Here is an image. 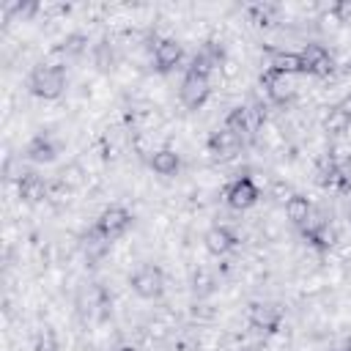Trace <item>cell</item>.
Masks as SVG:
<instances>
[{
	"instance_id": "8992f818",
	"label": "cell",
	"mask_w": 351,
	"mask_h": 351,
	"mask_svg": "<svg viewBox=\"0 0 351 351\" xmlns=\"http://www.w3.org/2000/svg\"><path fill=\"white\" fill-rule=\"evenodd\" d=\"M299 66L307 69V71H326V69H329V55L324 52V47L310 44V47L299 55Z\"/></svg>"
},
{
	"instance_id": "277c9868",
	"label": "cell",
	"mask_w": 351,
	"mask_h": 351,
	"mask_svg": "<svg viewBox=\"0 0 351 351\" xmlns=\"http://www.w3.org/2000/svg\"><path fill=\"white\" fill-rule=\"evenodd\" d=\"M129 225H132V217H129V211L115 206V208H107V211L101 214V219H99V233H101L107 241H112V239L123 236Z\"/></svg>"
},
{
	"instance_id": "52a82bcc",
	"label": "cell",
	"mask_w": 351,
	"mask_h": 351,
	"mask_svg": "<svg viewBox=\"0 0 351 351\" xmlns=\"http://www.w3.org/2000/svg\"><path fill=\"white\" fill-rule=\"evenodd\" d=\"M154 58H156V63H159V69H170V66H176L178 63V58H181V47H178V41H159L156 44V49H154Z\"/></svg>"
},
{
	"instance_id": "5b68a950",
	"label": "cell",
	"mask_w": 351,
	"mask_h": 351,
	"mask_svg": "<svg viewBox=\"0 0 351 351\" xmlns=\"http://www.w3.org/2000/svg\"><path fill=\"white\" fill-rule=\"evenodd\" d=\"M255 197H258V186H255L250 178H239V181L228 189V200H230V206H236V208L252 206Z\"/></svg>"
},
{
	"instance_id": "6da1fadb",
	"label": "cell",
	"mask_w": 351,
	"mask_h": 351,
	"mask_svg": "<svg viewBox=\"0 0 351 351\" xmlns=\"http://www.w3.org/2000/svg\"><path fill=\"white\" fill-rule=\"evenodd\" d=\"M63 85H66V77H63V71H60L58 66H36V71H33V77H30L33 93H38V96H44V99L58 96V93L63 90Z\"/></svg>"
},
{
	"instance_id": "ba28073f",
	"label": "cell",
	"mask_w": 351,
	"mask_h": 351,
	"mask_svg": "<svg viewBox=\"0 0 351 351\" xmlns=\"http://www.w3.org/2000/svg\"><path fill=\"white\" fill-rule=\"evenodd\" d=\"M236 148H239V134L233 129H222L219 134L211 137V151L217 156H230Z\"/></svg>"
},
{
	"instance_id": "7a4b0ae2",
	"label": "cell",
	"mask_w": 351,
	"mask_h": 351,
	"mask_svg": "<svg viewBox=\"0 0 351 351\" xmlns=\"http://www.w3.org/2000/svg\"><path fill=\"white\" fill-rule=\"evenodd\" d=\"M129 282H132L134 293L143 296V299H154V296H159L162 288H165V277H162V271H159L156 266H140V269L132 274Z\"/></svg>"
},
{
	"instance_id": "7c38bea8",
	"label": "cell",
	"mask_w": 351,
	"mask_h": 351,
	"mask_svg": "<svg viewBox=\"0 0 351 351\" xmlns=\"http://www.w3.org/2000/svg\"><path fill=\"white\" fill-rule=\"evenodd\" d=\"M285 211H288V217L293 219V222H304L307 219V214H310V206H307V200L304 197H291L288 200V206H285Z\"/></svg>"
},
{
	"instance_id": "8fae6325",
	"label": "cell",
	"mask_w": 351,
	"mask_h": 351,
	"mask_svg": "<svg viewBox=\"0 0 351 351\" xmlns=\"http://www.w3.org/2000/svg\"><path fill=\"white\" fill-rule=\"evenodd\" d=\"M206 241H208V250H211V252H225V250L233 244V236H230L225 228H214V230L206 236Z\"/></svg>"
},
{
	"instance_id": "9c48e42d",
	"label": "cell",
	"mask_w": 351,
	"mask_h": 351,
	"mask_svg": "<svg viewBox=\"0 0 351 351\" xmlns=\"http://www.w3.org/2000/svg\"><path fill=\"white\" fill-rule=\"evenodd\" d=\"M151 167L159 173V176H173L176 170H178V156L173 154V151H156L154 156H151Z\"/></svg>"
},
{
	"instance_id": "30bf717a",
	"label": "cell",
	"mask_w": 351,
	"mask_h": 351,
	"mask_svg": "<svg viewBox=\"0 0 351 351\" xmlns=\"http://www.w3.org/2000/svg\"><path fill=\"white\" fill-rule=\"evenodd\" d=\"M27 154H30V159H36V162H49V159L55 156V148H52L49 140L36 137V140L27 145Z\"/></svg>"
},
{
	"instance_id": "5bb4252c",
	"label": "cell",
	"mask_w": 351,
	"mask_h": 351,
	"mask_svg": "<svg viewBox=\"0 0 351 351\" xmlns=\"http://www.w3.org/2000/svg\"><path fill=\"white\" fill-rule=\"evenodd\" d=\"M337 110H340V115H343L346 121H351V96H346V99H343V104H340Z\"/></svg>"
},
{
	"instance_id": "3957f363",
	"label": "cell",
	"mask_w": 351,
	"mask_h": 351,
	"mask_svg": "<svg viewBox=\"0 0 351 351\" xmlns=\"http://www.w3.org/2000/svg\"><path fill=\"white\" fill-rule=\"evenodd\" d=\"M206 96H208V80H206V74L189 69V74H186L184 82H181V101H184L189 110H197V107L206 101Z\"/></svg>"
},
{
	"instance_id": "4fadbf2b",
	"label": "cell",
	"mask_w": 351,
	"mask_h": 351,
	"mask_svg": "<svg viewBox=\"0 0 351 351\" xmlns=\"http://www.w3.org/2000/svg\"><path fill=\"white\" fill-rule=\"evenodd\" d=\"M22 195H25L27 200L41 197V181H38V178H33V176H27V178H25V184H22Z\"/></svg>"
}]
</instances>
